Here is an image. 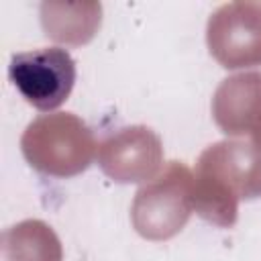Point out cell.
I'll return each instance as SVG.
<instances>
[{
  "instance_id": "6da1fadb",
  "label": "cell",
  "mask_w": 261,
  "mask_h": 261,
  "mask_svg": "<svg viewBox=\"0 0 261 261\" xmlns=\"http://www.w3.org/2000/svg\"><path fill=\"white\" fill-rule=\"evenodd\" d=\"M253 198H261V151L239 139L210 145L194 169V212L228 228L237 222L239 202Z\"/></svg>"
},
{
  "instance_id": "7a4b0ae2",
  "label": "cell",
  "mask_w": 261,
  "mask_h": 261,
  "mask_svg": "<svg viewBox=\"0 0 261 261\" xmlns=\"http://www.w3.org/2000/svg\"><path fill=\"white\" fill-rule=\"evenodd\" d=\"M31 167L53 177H71L90 167L96 141L88 124L71 112L45 114L33 120L20 139Z\"/></svg>"
},
{
  "instance_id": "8992f818",
  "label": "cell",
  "mask_w": 261,
  "mask_h": 261,
  "mask_svg": "<svg viewBox=\"0 0 261 261\" xmlns=\"http://www.w3.org/2000/svg\"><path fill=\"white\" fill-rule=\"evenodd\" d=\"M163 163L161 139L149 126H126L98 145V165L120 184L151 181Z\"/></svg>"
},
{
  "instance_id": "30bf717a",
  "label": "cell",
  "mask_w": 261,
  "mask_h": 261,
  "mask_svg": "<svg viewBox=\"0 0 261 261\" xmlns=\"http://www.w3.org/2000/svg\"><path fill=\"white\" fill-rule=\"evenodd\" d=\"M251 143L261 151V114H259V118L255 120V124L251 128Z\"/></svg>"
},
{
  "instance_id": "5b68a950",
  "label": "cell",
  "mask_w": 261,
  "mask_h": 261,
  "mask_svg": "<svg viewBox=\"0 0 261 261\" xmlns=\"http://www.w3.org/2000/svg\"><path fill=\"white\" fill-rule=\"evenodd\" d=\"M210 55L226 69L261 65V2L222 4L208 18Z\"/></svg>"
},
{
  "instance_id": "ba28073f",
  "label": "cell",
  "mask_w": 261,
  "mask_h": 261,
  "mask_svg": "<svg viewBox=\"0 0 261 261\" xmlns=\"http://www.w3.org/2000/svg\"><path fill=\"white\" fill-rule=\"evenodd\" d=\"M61 243L43 220H22L2 232V261H61Z\"/></svg>"
},
{
  "instance_id": "277c9868",
  "label": "cell",
  "mask_w": 261,
  "mask_h": 261,
  "mask_svg": "<svg viewBox=\"0 0 261 261\" xmlns=\"http://www.w3.org/2000/svg\"><path fill=\"white\" fill-rule=\"evenodd\" d=\"M8 77L31 106L37 110H55L73 90L75 61L61 47L22 51L10 57Z\"/></svg>"
},
{
  "instance_id": "3957f363",
  "label": "cell",
  "mask_w": 261,
  "mask_h": 261,
  "mask_svg": "<svg viewBox=\"0 0 261 261\" xmlns=\"http://www.w3.org/2000/svg\"><path fill=\"white\" fill-rule=\"evenodd\" d=\"M192 184L194 173L181 161H171L137 192L130 208L135 230L149 241H165L177 234L194 212Z\"/></svg>"
},
{
  "instance_id": "9c48e42d",
  "label": "cell",
  "mask_w": 261,
  "mask_h": 261,
  "mask_svg": "<svg viewBox=\"0 0 261 261\" xmlns=\"http://www.w3.org/2000/svg\"><path fill=\"white\" fill-rule=\"evenodd\" d=\"M88 8H90V4H84V10H88ZM100 12H102V8H96L88 16L69 14L67 20H63V18L55 16L53 12H49L47 8L41 6V22H43V29H45L47 37H51L59 43L82 45V43H88L94 37L96 29L100 27Z\"/></svg>"
},
{
  "instance_id": "52a82bcc",
  "label": "cell",
  "mask_w": 261,
  "mask_h": 261,
  "mask_svg": "<svg viewBox=\"0 0 261 261\" xmlns=\"http://www.w3.org/2000/svg\"><path fill=\"white\" fill-rule=\"evenodd\" d=\"M261 114V71L234 73L220 82L212 96V118L224 135L251 133Z\"/></svg>"
}]
</instances>
